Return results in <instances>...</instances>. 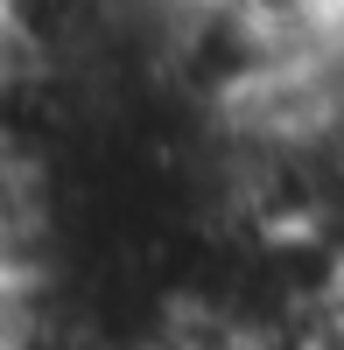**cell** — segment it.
Returning a JSON list of instances; mask_svg holds the SVG:
<instances>
[{
  "label": "cell",
  "mask_w": 344,
  "mask_h": 350,
  "mask_svg": "<svg viewBox=\"0 0 344 350\" xmlns=\"http://www.w3.org/2000/svg\"><path fill=\"white\" fill-rule=\"evenodd\" d=\"M302 350H344V295H337L323 315H309V323H302Z\"/></svg>",
  "instance_id": "1"
},
{
  "label": "cell",
  "mask_w": 344,
  "mask_h": 350,
  "mask_svg": "<svg viewBox=\"0 0 344 350\" xmlns=\"http://www.w3.org/2000/svg\"><path fill=\"white\" fill-rule=\"evenodd\" d=\"M0 295H8V287H0Z\"/></svg>",
  "instance_id": "2"
}]
</instances>
